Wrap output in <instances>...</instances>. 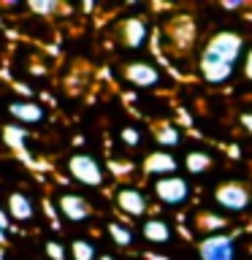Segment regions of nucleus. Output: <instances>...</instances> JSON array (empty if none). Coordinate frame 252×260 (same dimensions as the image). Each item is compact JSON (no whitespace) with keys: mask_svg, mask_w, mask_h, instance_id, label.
<instances>
[{"mask_svg":"<svg viewBox=\"0 0 252 260\" xmlns=\"http://www.w3.org/2000/svg\"><path fill=\"white\" fill-rule=\"evenodd\" d=\"M109 236L117 247H130L133 244V231L122 222H109Z\"/></svg>","mask_w":252,"mask_h":260,"instance_id":"18","label":"nucleus"},{"mask_svg":"<svg viewBox=\"0 0 252 260\" xmlns=\"http://www.w3.org/2000/svg\"><path fill=\"white\" fill-rule=\"evenodd\" d=\"M179 168L176 157L171 152H152L149 157L144 160V171L154 179H163V176H174Z\"/></svg>","mask_w":252,"mask_h":260,"instance_id":"11","label":"nucleus"},{"mask_svg":"<svg viewBox=\"0 0 252 260\" xmlns=\"http://www.w3.org/2000/svg\"><path fill=\"white\" fill-rule=\"evenodd\" d=\"M6 144L8 146H14V149H22L24 141H27V130H22L19 125H11V127H6Z\"/></svg>","mask_w":252,"mask_h":260,"instance_id":"20","label":"nucleus"},{"mask_svg":"<svg viewBox=\"0 0 252 260\" xmlns=\"http://www.w3.org/2000/svg\"><path fill=\"white\" fill-rule=\"evenodd\" d=\"M98 260H114L111 255H101V257H98Z\"/></svg>","mask_w":252,"mask_h":260,"instance_id":"28","label":"nucleus"},{"mask_svg":"<svg viewBox=\"0 0 252 260\" xmlns=\"http://www.w3.org/2000/svg\"><path fill=\"white\" fill-rule=\"evenodd\" d=\"M119 138H122V144H125V146H138L144 136H141V130H138V127H122Z\"/></svg>","mask_w":252,"mask_h":260,"instance_id":"21","label":"nucleus"},{"mask_svg":"<svg viewBox=\"0 0 252 260\" xmlns=\"http://www.w3.org/2000/svg\"><path fill=\"white\" fill-rule=\"evenodd\" d=\"M195 225H198V231H201L203 236H217V233L228 225V219L219 217V214H214V211H201V214L195 217Z\"/></svg>","mask_w":252,"mask_h":260,"instance_id":"15","label":"nucleus"},{"mask_svg":"<svg viewBox=\"0 0 252 260\" xmlns=\"http://www.w3.org/2000/svg\"><path fill=\"white\" fill-rule=\"evenodd\" d=\"M244 76H247L252 81V46L244 52Z\"/></svg>","mask_w":252,"mask_h":260,"instance_id":"23","label":"nucleus"},{"mask_svg":"<svg viewBox=\"0 0 252 260\" xmlns=\"http://www.w3.org/2000/svg\"><path fill=\"white\" fill-rule=\"evenodd\" d=\"M0 228H3V231H6V228H8V219L3 217V211H0Z\"/></svg>","mask_w":252,"mask_h":260,"instance_id":"26","label":"nucleus"},{"mask_svg":"<svg viewBox=\"0 0 252 260\" xmlns=\"http://www.w3.org/2000/svg\"><path fill=\"white\" fill-rule=\"evenodd\" d=\"M152 192H154V198H158L163 206H182V203L190 201V192H193V187L190 182H187L184 176H163V179H154V184H152Z\"/></svg>","mask_w":252,"mask_h":260,"instance_id":"4","label":"nucleus"},{"mask_svg":"<svg viewBox=\"0 0 252 260\" xmlns=\"http://www.w3.org/2000/svg\"><path fill=\"white\" fill-rule=\"evenodd\" d=\"M214 201L219 209H225L228 214H241L252 206V190L244 182H223L214 190Z\"/></svg>","mask_w":252,"mask_h":260,"instance_id":"2","label":"nucleus"},{"mask_svg":"<svg viewBox=\"0 0 252 260\" xmlns=\"http://www.w3.org/2000/svg\"><path fill=\"white\" fill-rule=\"evenodd\" d=\"M44 252H46L52 260H65V249H62V244H57V241H46Z\"/></svg>","mask_w":252,"mask_h":260,"instance_id":"22","label":"nucleus"},{"mask_svg":"<svg viewBox=\"0 0 252 260\" xmlns=\"http://www.w3.org/2000/svg\"><path fill=\"white\" fill-rule=\"evenodd\" d=\"M114 201H117V209L122 211V214H128V217H144L146 209H149L146 195L141 190H136V187H119Z\"/></svg>","mask_w":252,"mask_h":260,"instance_id":"8","label":"nucleus"},{"mask_svg":"<svg viewBox=\"0 0 252 260\" xmlns=\"http://www.w3.org/2000/svg\"><path fill=\"white\" fill-rule=\"evenodd\" d=\"M30 8H33V11H41V14H49V11H54L57 6L54 3H33Z\"/></svg>","mask_w":252,"mask_h":260,"instance_id":"24","label":"nucleus"},{"mask_svg":"<svg viewBox=\"0 0 252 260\" xmlns=\"http://www.w3.org/2000/svg\"><path fill=\"white\" fill-rule=\"evenodd\" d=\"M241 54H244V38L239 32H233V30L214 32L198 57V71H201L203 81L225 84L236 73V65H239Z\"/></svg>","mask_w":252,"mask_h":260,"instance_id":"1","label":"nucleus"},{"mask_svg":"<svg viewBox=\"0 0 252 260\" xmlns=\"http://www.w3.org/2000/svg\"><path fill=\"white\" fill-rule=\"evenodd\" d=\"M198 255L201 260H236V244L228 233L203 236V241L198 244Z\"/></svg>","mask_w":252,"mask_h":260,"instance_id":"7","label":"nucleus"},{"mask_svg":"<svg viewBox=\"0 0 252 260\" xmlns=\"http://www.w3.org/2000/svg\"><path fill=\"white\" fill-rule=\"evenodd\" d=\"M71 257L73 260H95L98 252H95V244L87 241V239H76L71 244Z\"/></svg>","mask_w":252,"mask_h":260,"instance_id":"19","label":"nucleus"},{"mask_svg":"<svg viewBox=\"0 0 252 260\" xmlns=\"http://www.w3.org/2000/svg\"><path fill=\"white\" fill-rule=\"evenodd\" d=\"M122 76H125L128 84H133L138 89H154V87H160V81H163V73L154 68L152 62H144V60L128 62L125 68H122Z\"/></svg>","mask_w":252,"mask_h":260,"instance_id":"6","label":"nucleus"},{"mask_svg":"<svg viewBox=\"0 0 252 260\" xmlns=\"http://www.w3.org/2000/svg\"><path fill=\"white\" fill-rule=\"evenodd\" d=\"M141 236L149 244L163 247V244H168L171 239H174V228H171V222L163 219V217H146L141 222Z\"/></svg>","mask_w":252,"mask_h":260,"instance_id":"10","label":"nucleus"},{"mask_svg":"<svg viewBox=\"0 0 252 260\" xmlns=\"http://www.w3.org/2000/svg\"><path fill=\"white\" fill-rule=\"evenodd\" d=\"M33 214H36V206H33L30 195H24V192L8 195V217L19 219V222H30Z\"/></svg>","mask_w":252,"mask_h":260,"instance_id":"14","label":"nucleus"},{"mask_svg":"<svg viewBox=\"0 0 252 260\" xmlns=\"http://www.w3.org/2000/svg\"><path fill=\"white\" fill-rule=\"evenodd\" d=\"M119 36L125 41V46L130 49H141L146 44V36H149V30H146V22L144 19H125L119 27Z\"/></svg>","mask_w":252,"mask_h":260,"instance_id":"13","label":"nucleus"},{"mask_svg":"<svg viewBox=\"0 0 252 260\" xmlns=\"http://www.w3.org/2000/svg\"><path fill=\"white\" fill-rule=\"evenodd\" d=\"M154 141H158L163 149H171V146H179L182 133H179V127L171 125V122H160V125L154 127Z\"/></svg>","mask_w":252,"mask_h":260,"instance_id":"16","label":"nucleus"},{"mask_svg":"<svg viewBox=\"0 0 252 260\" xmlns=\"http://www.w3.org/2000/svg\"><path fill=\"white\" fill-rule=\"evenodd\" d=\"M184 168L187 174H206V168H211V154L203 149H193L184 154Z\"/></svg>","mask_w":252,"mask_h":260,"instance_id":"17","label":"nucleus"},{"mask_svg":"<svg viewBox=\"0 0 252 260\" xmlns=\"http://www.w3.org/2000/svg\"><path fill=\"white\" fill-rule=\"evenodd\" d=\"M57 203H60L62 217L71 219V222H84V219L92 214V209H89L87 198H81V195H76V192H62Z\"/></svg>","mask_w":252,"mask_h":260,"instance_id":"9","label":"nucleus"},{"mask_svg":"<svg viewBox=\"0 0 252 260\" xmlns=\"http://www.w3.org/2000/svg\"><path fill=\"white\" fill-rule=\"evenodd\" d=\"M3 241H6V231L0 228V247H3Z\"/></svg>","mask_w":252,"mask_h":260,"instance_id":"27","label":"nucleus"},{"mask_svg":"<svg viewBox=\"0 0 252 260\" xmlns=\"http://www.w3.org/2000/svg\"><path fill=\"white\" fill-rule=\"evenodd\" d=\"M8 114H11L14 119H19L22 125H36V122H41L46 117L44 106H38L33 101H14V103H8Z\"/></svg>","mask_w":252,"mask_h":260,"instance_id":"12","label":"nucleus"},{"mask_svg":"<svg viewBox=\"0 0 252 260\" xmlns=\"http://www.w3.org/2000/svg\"><path fill=\"white\" fill-rule=\"evenodd\" d=\"M68 174L76 179V182L87 184V187H101V184L106 182L103 166L92 157V154H84V152L71 154V160H68Z\"/></svg>","mask_w":252,"mask_h":260,"instance_id":"5","label":"nucleus"},{"mask_svg":"<svg viewBox=\"0 0 252 260\" xmlns=\"http://www.w3.org/2000/svg\"><path fill=\"white\" fill-rule=\"evenodd\" d=\"M241 125H244V130L252 136V111H244V114H241Z\"/></svg>","mask_w":252,"mask_h":260,"instance_id":"25","label":"nucleus"},{"mask_svg":"<svg viewBox=\"0 0 252 260\" xmlns=\"http://www.w3.org/2000/svg\"><path fill=\"white\" fill-rule=\"evenodd\" d=\"M166 41H168V46L179 54L190 52V49L195 46V41H198V27H195L193 16H187V14L174 16V19L166 24Z\"/></svg>","mask_w":252,"mask_h":260,"instance_id":"3","label":"nucleus"}]
</instances>
